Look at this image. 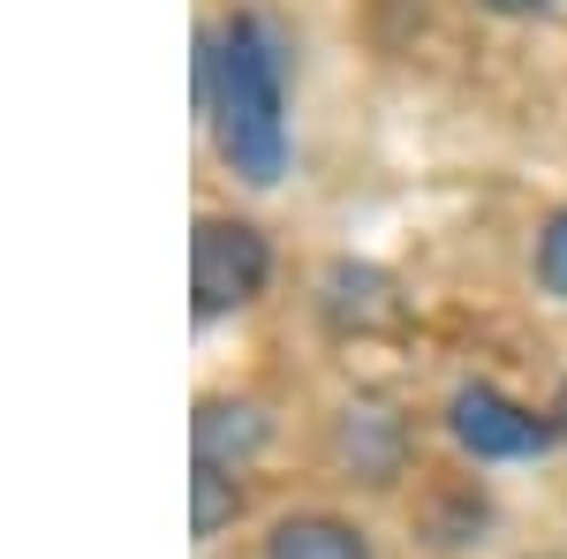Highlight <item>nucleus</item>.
Returning <instances> with one entry per match:
<instances>
[{
	"label": "nucleus",
	"mask_w": 567,
	"mask_h": 559,
	"mask_svg": "<svg viewBox=\"0 0 567 559\" xmlns=\"http://www.w3.org/2000/svg\"><path fill=\"white\" fill-rule=\"evenodd\" d=\"M272 272V242H265L250 219L205 213L197 235H189V296H197V318H227L265 288Z\"/></svg>",
	"instance_id": "2"
},
{
	"label": "nucleus",
	"mask_w": 567,
	"mask_h": 559,
	"mask_svg": "<svg viewBox=\"0 0 567 559\" xmlns=\"http://www.w3.org/2000/svg\"><path fill=\"white\" fill-rule=\"evenodd\" d=\"M477 8H492V15H537V8H553V0H477Z\"/></svg>",
	"instance_id": "10"
},
{
	"label": "nucleus",
	"mask_w": 567,
	"mask_h": 559,
	"mask_svg": "<svg viewBox=\"0 0 567 559\" xmlns=\"http://www.w3.org/2000/svg\"><path fill=\"white\" fill-rule=\"evenodd\" d=\"M197 99L219 159L250 189H272L288 174V84H280V39L258 15H227L197 39Z\"/></svg>",
	"instance_id": "1"
},
{
	"label": "nucleus",
	"mask_w": 567,
	"mask_h": 559,
	"mask_svg": "<svg viewBox=\"0 0 567 559\" xmlns=\"http://www.w3.org/2000/svg\"><path fill=\"white\" fill-rule=\"evenodd\" d=\"M446 431L462 438V454H477V462H529V454H545L553 446V424L523 408V401H507L499 386H462L446 401Z\"/></svg>",
	"instance_id": "3"
},
{
	"label": "nucleus",
	"mask_w": 567,
	"mask_h": 559,
	"mask_svg": "<svg viewBox=\"0 0 567 559\" xmlns=\"http://www.w3.org/2000/svg\"><path fill=\"white\" fill-rule=\"evenodd\" d=\"M235 515H243L235 476H219V469H197V476H189V537H197V545H213Z\"/></svg>",
	"instance_id": "8"
},
{
	"label": "nucleus",
	"mask_w": 567,
	"mask_h": 559,
	"mask_svg": "<svg viewBox=\"0 0 567 559\" xmlns=\"http://www.w3.org/2000/svg\"><path fill=\"white\" fill-rule=\"evenodd\" d=\"M265 559H371V545L341 515H288V521H272Z\"/></svg>",
	"instance_id": "6"
},
{
	"label": "nucleus",
	"mask_w": 567,
	"mask_h": 559,
	"mask_svg": "<svg viewBox=\"0 0 567 559\" xmlns=\"http://www.w3.org/2000/svg\"><path fill=\"white\" fill-rule=\"evenodd\" d=\"M333 462L363 484H393L401 462H409V424L379 401H349L341 424H333Z\"/></svg>",
	"instance_id": "4"
},
{
	"label": "nucleus",
	"mask_w": 567,
	"mask_h": 559,
	"mask_svg": "<svg viewBox=\"0 0 567 559\" xmlns=\"http://www.w3.org/2000/svg\"><path fill=\"white\" fill-rule=\"evenodd\" d=\"M326 318H341V325H379V318H393L386 302V280L379 272H363V265H333L326 272Z\"/></svg>",
	"instance_id": "7"
},
{
	"label": "nucleus",
	"mask_w": 567,
	"mask_h": 559,
	"mask_svg": "<svg viewBox=\"0 0 567 559\" xmlns=\"http://www.w3.org/2000/svg\"><path fill=\"white\" fill-rule=\"evenodd\" d=\"M553 424H560V431H567V386H560V401H553Z\"/></svg>",
	"instance_id": "11"
},
{
	"label": "nucleus",
	"mask_w": 567,
	"mask_h": 559,
	"mask_svg": "<svg viewBox=\"0 0 567 559\" xmlns=\"http://www.w3.org/2000/svg\"><path fill=\"white\" fill-rule=\"evenodd\" d=\"M189 438H197V469H250L265 454V438H272V416H265L258 401H227V393H213V401H197V424H189Z\"/></svg>",
	"instance_id": "5"
},
{
	"label": "nucleus",
	"mask_w": 567,
	"mask_h": 559,
	"mask_svg": "<svg viewBox=\"0 0 567 559\" xmlns=\"http://www.w3.org/2000/svg\"><path fill=\"white\" fill-rule=\"evenodd\" d=\"M537 288L567 302V205L537 227Z\"/></svg>",
	"instance_id": "9"
}]
</instances>
